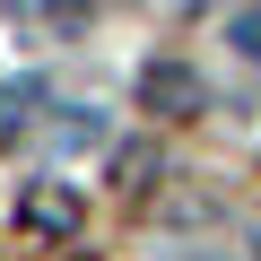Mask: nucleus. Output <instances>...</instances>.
<instances>
[{
  "label": "nucleus",
  "mask_w": 261,
  "mask_h": 261,
  "mask_svg": "<svg viewBox=\"0 0 261 261\" xmlns=\"http://www.w3.org/2000/svg\"><path fill=\"white\" fill-rule=\"evenodd\" d=\"M226 44L244 61H261V9H226Z\"/></svg>",
  "instance_id": "obj_3"
},
{
  "label": "nucleus",
  "mask_w": 261,
  "mask_h": 261,
  "mask_svg": "<svg viewBox=\"0 0 261 261\" xmlns=\"http://www.w3.org/2000/svg\"><path fill=\"white\" fill-rule=\"evenodd\" d=\"M18 130H27V113L9 105V87H0V148H9V140H18Z\"/></svg>",
  "instance_id": "obj_5"
},
{
  "label": "nucleus",
  "mask_w": 261,
  "mask_h": 261,
  "mask_svg": "<svg viewBox=\"0 0 261 261\" xmlns=\"http://www.w3.org/2000/svg\"><path fill=\"white\" fill-rule=\"evenodd\" d=\"M140 105H148L157 122H200V113H209V87H200L192 61H148V70H140Z\"/></svg>",
  "instance_id": "obj_1"
},
{
  "label": "nucleus",
  "mask_w": 261,
  "mask_h": 261,
  "mask_svg": "<svg viewBox=\"0 0 261 261\" xmlns=\"http://www.w3.org/2000/svg\"><path fill=\"white\" fill-rule=\"evenodd\" d=\"M79 218H87L79 183H27L18 192V235H35V244H70Z\"/></svg>",
  "instance_id": "obj_2"
},
{
  "label": "nucleus",
  "mask_w": 261,
  "mask_h": 261,
  "mask_svg": "<svg viewBox=\"0 0 261 261\" xmlns=\"http://www.w3.org/2000/svg\"><path fill=\"white\" fill-rule=\"evenodd\" d=\"M113 174H122V192H140V183H148V148H122Z\"/></svg>",
  "instance_id": "obj_4"
}]
</instances>
